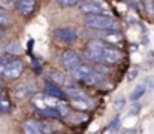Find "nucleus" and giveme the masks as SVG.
<instances>
[{
    "instance_id": "obj_24",
    "label": "nucleus",
    "mask_w": 154,
    "mask_h": 134,
    "mask_svg": "<svg viewBox=\"0 0 154 134\" xmlns=\"http://www.w3.org/2000/svg\"><path fill=\"white\" fill-rule=\"evenodd\" d=\"M136 75H138V70H132L130 75H129V81H132L133 78H136Z\"/></svg>"
},
{
    "instance_id": "obj_3",
    "label": "nucleus",
    "mask_w": 154,
    "mask_h": 134,
    "mask_svg": "<svg viewBox=\"0 0 154 134\" xmlns=\"http://www.w3.org/2000/svg\"><path fill=\"white\" fill-rule=\"evenodd\" d=\"M23 70L24 63L15 55L5 54L0 57V76H5L8 79H17L21 76Z\"/></svg>"
},
{
    "instance_id": "obj_23",
    "label": "nucleus",
    "mask_w": 154,
    "mask_h": 134,
    "mask_svg": "<svg viewBox=\"0 0 154 134\" xmlns=\"http://www.w3.org/2000/svg\"><path fill=\"white\" fill-rule=\"evenodd\" d=\"M130 4H132L133 7L139 9V7H141V4H142V0H130Z\"/></svg>"
},
{
    "instance_id": "obj_16",
    "label": "nucleus",
    "mask_w": 154,
    "mask_h": 134,
    "mask_svg": "<svg viewBox=\"0 0 154 134\" xmlns=\"http://www.w3.org/2000/svg\"><path fill=\"white\" fill-rule=\"evenodd\" d=\"M5 51L8 52V54H11V55H15V54H20L21 52V45L18 43L17 40H11L8 46L5 48Z\"/></svg>"
},
{
    "instance_id": "obj_26",
    "label": "nucleus",
    "mask_w": 154,
    "mask_h": 134,
    "mask_svg": "<svg viewBox=\"0 0 154 134\" xmlns=\"http://www.w3.org/2000/svg\"><path fill=\"white\" fill-rule=\"evenodd\" d=\"M2 54H3V46L0 45V57H2Z\"/></svg>"
},
{
    "instance_id": "obj_7",
    "label": "nucleus",
    "mask_w": 154,
    "mask_h": 134,
    "mask_svg": "<svg viewBox=\"0 0 154 134\" xmlns=\"http://www.w3.org/2000/svg\"><path fill=\"white\" fill-rule=\"evenodd\" d=\"M21 130L24 134H45L44 121L39 119H26L21 124Z\"/></svg>"
},
{
    "instance_id": "obj_4",
    "label": "nucleus",
    "mask_w": 154,
    "mask_h": 134,
    "mask_svg": "<svg viewBox=\"0 0 154 134\" xmlns=\"http://www.w3.org/2000/svg\"><path fill=\"white\" fill-rule=\"evenodd\" d=\"M84 24L94 30H118V22L109 13H91L84 16Z\"/></svg>"
},
{
    "instance_id": "obj_10",
    "label": "nucleus",
    "mask_w": 154,
    "mask_h": 134,
    "mask_svg": "<svg viewBox=\"0 0 154 134\" xmlns=\"http://www.w3.org/2000/svg\"><path fill=\"white\" fill-rule=\"evenodd\" d=\"M48 76H50V81H51V82H54V84L58 85V87H63V89L73 85V82H72L66 75H63V73L58 72V70H51V72L48 73Z\"/></svg>"
},
{
    "instance_id": "obj_8",
    "label": "nucleus",
    "mask_w": 154,
    "mask_h": 134,
    "mask_svg": "<svg viewBox=\"0 0 154 134\" xmlns=\"http://www.w3.org/2000/svg\"><path fill=\"white\" fill-rule=\"evenodd\" d=\"M81 55L76 51H66L61 54V64L70 72L72 69H75L78 64H81Z\"/></svg>"
},
{
    "instance_id": "obj_15",
    "label": "nucleus",
    "mask_w": 154,
    "mask_h": 134,
    "mask_svg": "<svg viewBox=\"0 0 154 134\" xmlns=\"http://www.w3.org/2000/svg\"><path fill=\"white\" fill-rule=\"evenodd\" d=\"M120 128V116H115L105 128V134H115Z\"/></svg>"
},
{
    "instance_id": "obj_20",
    "label": "nucleus",
    "mask_w": 154,
    "mask_h": 134,
    "mask_svg": "<svg viewBox=\"0 0 154 134\" xmlns=\"http://www.w3.org/2000/svg\"><path fill=\"white\" fill-rule=\"evenodd\" d=\"M79 1H84V0H57V3H58L60 6H64V7H67V6H75V4H78Z\"/></svg>"
},
{
    "instance_id": "obj_1",
    "label": "nucleus",
    "mask_w": 154,
    "mask_h": 134,
    "mask_svg": "<svg viewBox=\"0 0 154 134\" xmlns=\"http://www.w3.org/2000/svg\"><path fill=\"white\" fill-rule=\"evenodd\" d=\"M85 58L94 63H103V64H115L123 58V52L114 46L103 43L100 40H91L85 46L84 52Z\"/></svg>"
},
{
    "instance_id": "obj_14",
    "label": "nucleus",
    "mask_w": 154,
    "mask_h": 134,
    "mask_svg": "<svg viewBox=\"0 0 154 134\" xmlns=\"http://www.w3.org/2000/svg\"><path fill=\"white\" fill-rule=\"evenodd\" d=\"M145 91H147V87H145L144 84H142V85H138L136 88L130 92V100H132L133 103L138 101V100H141V97L145 94Z\"/></svg>"
},
{
    "instance_id": "obj_2",
    "label": "nucleus",
    "mask_w": 154,
    "mask_h": 134,
    "mask_svg": "<svg viewBox=\"0 0 154 134\" xmlns=\"http://www.w3.org/2000/svg\"><path fill=\"white\" fill-rule=\"evenodd\" d=\"M102 72H105L102 67H91V66H87V64L81 63L75 69L70 70V76H72V79L79 81L82 84L96 85L103 79Z\"/></svg>"
},
{
    "instance_id": "obj_13",
    "label": "nucleus",
    "mask_w": 154,
    "mask_h": 134,
    "mask_svg": "<svg viewBox=\"0 0 154 134\" xmlns=\"http://www.w3.org/2000/svg\"><path fill=\"white\" fill-rule=\"evenodd\" d=\"M11 106H12V103H11V97H9V94H8L6 88L0 84V115L8 113V112L11 110Z\"/></svg>"
},
{
    "instance_id": "obj_6",
    "label": "nucleus",
    "mask_w": 154,
    "mask_h": 134,
    "mask_svg": "<svg viewBox=\"0 0 154 134\" xmlns=\"http://www.w3.org/2000/svg\"><path fill=\"white\" fill-rule=\"evenodd\" d=\"M54 36L64 43H73L78 40V30L75 27H58L54 30Z\"/></svg>"
},
{
    "instance_id": "obj_22",
    "label": "nucleus",
    "mask_w": 154,
    "mask_h": 134,
    "mask_svg": "<svg viewBox=\"0 0 154 134\" xmlns=\"http://www.w3.org/2000/svg\"><path fill=\"white\" fill-rule=\"evenodd\" d=\"M14 4H15V0H0V6L2 7H14Z\"/></svg>"
},
{
    "instance_id": "obj_19",
    "label": "nucleus",
    "mask_w": 154,
    "mask_h": 134,
    "mask_svg": "<svg viewBox=\"0 0 154 134\" xmlns=\"http://www.w3.org/2000/svg\"><path fill=\"white\" fill-rule=\"evenodd\" d=\"M9 24V13L5 10V7L0 6V27H5Z\"/></svg>"
},
{
    "instance_id": "obj_27",
    "label": "nucleus",
    "mask_w": 154,
    "mask_h": 134,
    "mask_svg": "<svg viewBox=\"0 0 154 134\" xmlns=\"http://www.w3.org/2000/svg\"><path fill=\"white\" fill-rule=\"evenodd\" d=\"M2 36H3V28L0 27V37H2Z\"/></svg>"
},
{
    "instance_id": "obj_9",
    "label": "nucleus",
    "mask_w": 154,
    "mask_h": 134,
    "mask_svg": "<svg viewBox=\"0 0 154 134\" xmlns=\"http://www.w3.org/2000/svg\"><path fill=\"white\" fill-rule=\"evenodd\" d=\"M64 92H66V95H67V98L69 100H72V101H82V103H88V104H93L91 103V98L82 91V89L76 88L75 85H72V87H67V88H64Z\"/></svg>"
},
{
    "instance_id": "obj_12",
    "label": "nucleus",
    "mask_w": 154,
    "mask_h": 134,
    "mask_svg": "<svg viewBox=\"0 0 154 134\" xmlns=\"http://www.w3.org/2000/svg\"><path fill=\"white\" fill-rule=\"evenodd\" d=\"M15 4H17V9L20 10L21 15L29 16V15L35 10L36 0H15Z\"/></svg>"
},
{
    "instance_id": "obj_11",
    "label": "nucleus",
    "mask_w": 154,
    "mask_h": 134,
    "mask_svg": "<svg viewBox=\"0 0 154 134\" xmlns=\"http://www.w3.org/2000/svg\"><path fill=\"white\" fill-rule=\"evenodd\" d=\"M44 88H45V94L51 95V97H54V98H58V100H61V98H67L64 89H61V87L55 85V84L51 82V81H47V82L44 84Z\"/></svg>"
},
{
    "instance_id": "obj_21",
    "label": "nucleus",
    "mask_w": 154,
    "mask_h": 134,
    "mask_svg": "<svg viewBox=\"0 0 154 134\" xmlns=\"http://www.w3.org/2000/svg\"><path fill=\"white\" fill-rule=\"evenodd\" d=\"M144 85H145L148 89H154V76H148V78H145Z\"/></svg>"
},
{
    "instance_id": "obj_17",
    "label": "nucleus",
    "mask_w": 154,
    "mask_h": 134,
    "mask_svg": "<svg viewBox=\"0 0 154 134\" xmlns=\"http://www.w3.org/2000/svg\"><path fill=\"white\" fill-rule=\"evenodd\" d=\"M26 85H23V84H20V85H17L15 89H14V92H15V97L18 98V100H23L24 97H27V88H24Z\"/></svg>"
},
{
    "instance_id": "obj_5",
    "label": "nucleus",
    "mask_w": 154,
    "mask_h": 134,
    "mask_svg": "<svg viewBox=\"0 0 154 134\" xmlns=\"http://www.w3.org/2000/svg\"><path fill=\"white\" fill-rule=\"evenodd\" d=\"M81 12H84L85 15H91V13H109V7L103 0H84L79 4Z\"/></svg>"
},
{
    "instance_id": "obj_18",
    "label": "nucleus",
    "mask_w": 154,
    "mask_h": 134,
    "mask_svg": "<svg viewBox=\"0 0 154 134\" xmlns=\"http://www.w3.org/2000/svg\"><path fill=\"white\" fill-rule=\"evenodd\" d=\"M126 106V98L123 97V95H118L115 100H114V103H112V107H114V110H121L123 107Z\"/></svg>"
},
{
    "instance_id": "obj_25",
    "label": "nucleus",
    "mask_w": 154,
    "mask_h": 134,
    "mask_svg": "<svg viewBox=\"0 0 154 134\" xmlns=\"http://www.w3.org/2000/svg\"><path fill=\"white\" fill-rule=\"evenodd\" d=\"M121 134H136V133H135L133 130H124V131H123Z\"/></svg>"
}]
</instances>
